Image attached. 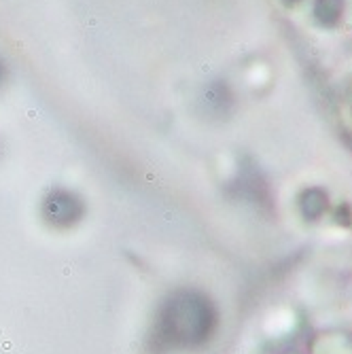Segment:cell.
I'll use <instances>...</instances> for the list:
<instances>
[{
    "label": "cell",
    "instance_id": "cell-1",
    "mask_svg": "<svg viewBox=\"0 0 352 354\" xmlns=\"http://www.w3.org/2000/svg\"><path fill=\"white\" fill-rule=\"evenodd\" d=\"M216 325L212 304L196 291L174 293L155 318L153 342L159 350H187L204 344Z\"/></svg>",
    "mask_w": 352,
    "mask_h": 354
},
{
    "label": "cell",
    "instance_id": "cell-3",
    "mask_svg": "<svg viewBox=\"0 0 352 354\" xmlns=\"http://www.w3.org/2000/svg\"><path fill=\"white\" fill-rule=\"evenodd\" d=\"M3 77H5V68H3V64H0V83H3Z\"/></svg>",
    "mask_w": 352,
    "mask_h": 354
},
{
    "label": "cell",
    "instance_id": "cell-2",
    "mask_svg": "<svg viewBox=\"0 0 352 354\" xmlns=\"http://www.w3.org/2000/svg\"><path fill=\"white\" fill-rule=\"evenodd\" d=\"M43 214L49 223L57 225V227H68V225L81 218L83 204L68 191H53L43 204Z\"/></svg>",
    "mask_w": 352,
    "mask_h": 354
}]
</instances>
